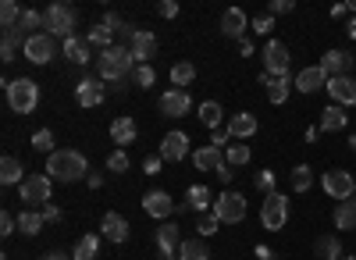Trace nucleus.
I'll return each mask as SVG.
<instances>
[{
    "instance_id": "obj_1",
    "label": "nucleus",
    "mask_w": 356,
    "mask_h": 260,
    "mask_svg": "<svg viewBox=\"0 0 356 260\" xmlns=\"http://www.w3.org/2000/svg\"><path fill=\"white\" fill-rule=\"evenodd\" d=\"M97 68H100V79H104L107 90L122 93V90H129V82H132V75H136V68H139V65H136V57H132V50H129V47L114 43L111 50H100Z\"/></svg>"
},
{
    "instance_id": "obj_2",
    "label": "nucleus",
    "mask_w": 356,
    "mask_h": 260,
    "mask_svg": "<svg viewBox=\"0 0 356 260\" xmlns=\"http://www.w3.org/2000/svg\"><path fill=\"white\" fill-rule=\"evenodd\" d=\"M47 175L54 182H79L89 175V161L79 150H54L47 157Z\"/></svg>"
},
{
    "instance_id": "obj_3",
    "label": "nucleus",
    "mask_w": 356,
    "mask_h": 260,
    "mask_svg": "<svg viewBox=\"0 0 356 260\" xmlns=\"http://www.w3.org/2000/svg\"><path fill=\"white\" fill-rule=\"evenodd\" d=\"M75 8L72 4H65V0H57V4H50L47 11H43V33L47 36H61V40H72L75 36Z\"/></svg>"
},
{
    "instance_id": "obj_4",
    "label": "nucleus",
    "mask_w": 356,
    "mask_h": 260,
    "mask_svg": "<svg viewBox=\"0 0 356 260\" xmlns=\"http://www.w3.org/2000/svg\"><path fill=\"white\" fill-rule=\"evenodd\" d=\"M4 90H8V107H11L15 114H33V111H36V104H40V86H36L33 79H15V82L4 86Z\"/></svg>"
},
{
    "instance_id": "obj_5",
    "label": "nucleus",
    "mask_w": 356,
    "mask_h": 260,
    "mask_svg": "<svg viewBox=\"0 0 356 260\" xmlns=\"http://www.w3.org/2000/svg\"><path fill=\"white\" fill-rule=\"evenodd\" d=\"M260 221L267 232H278V228H285L289 221V196H282L278 189L264 196V207H260Z\"/></svg>"
},
{
    "instance_id": "obj_6",
    "label": "nucleus",
    "mask_w": 356,
    "mask_h": 260,
    "mask_svg": "<svg viewBox=\"0 0 356 260\" xmlns=\"http://www.w3.org/2000/svg\"><path fill=\"white\" fill-rule=\"evenodd\" d=\"M214 218H218L221 225H239V221L246 218V196L235 193V189L221 193V196L214 200Z\"/></svg>"
},
{
    "instance_id": "obj_7",
    "label": "nucleus",
    "mask_w": 356,
    "mask_h": 260,
    "mask_svg": "<svg viewBox=\"0 0 356 260\" xmlns=\"http://www.w3.org/2000/svg\"><path fill=\"white\" fill-rule=\"evenodd\" d=\"M321 189L342 204V200H353V196H356V179L349 175V171H342V168H332V171H324Z\"/></svg>"
},
{
    "instance_id": "obj_8",
    "label": "nucleus",
    "mask_w": 356,
    "mask_h": 260,
    "mask_svg": "<svg viewBox=\"0 0 356 260\" xmlns=\"http://www.w3.org/2000/svg\"><path fill=\"white\" fill-rule=\"evenodd\" d=\"M289 65H292L289 47L282 40H267L264 43V72L267 75H289Z\"/></svg>"
},
{
    "instance_id": "obj_9",
    "label": "nucleus",
    "mask_w": 356,
    "mask_h": 260,
    "mask_svg": "<svg viewBox=\"0 0 356 260\" xmlns=\"http://www.w3.org/2000/svg\"><path fill=\"white\" fill-rule=\"evenodd\" d=\"M33 65H50L54 61V54H57V43H54V36H47V33H36V36H29L25 40V50H22Z\"/></svg>"
},
{
    "instance_id": "obj_10",
    "label": "nucleus",
    "mask_w": 356,
    "mask_h": 260,
    "mask_svg": "<svg viewBox=\"0 0 356 260\" xmlns=\"http://www.w3.org/2000/svg\"><path fill=\"white\" fill-rule=\"evenodd\" d=\"M161 157H164V164L186 161V157H189V136H186L182 129L164 132V139H161Z\"/></svg>"
},
{
    "instance_id": "obj_11",
    "label": "nucleus",
    "mask_w": 356,
    "mask_h": 260,
    "mask_svg": "<svg viewBox=\"0 0 356 260\" xmlns=\"http://www.w3.org/2000/svg\"><path fill=\"white\" fill-rule=\"evenodd\" d=\"M50 175H29L22 186H18V193H22V204H50Z\"/></svg>"
},
{
    "instance_id": "obj_12",
    "label": "nucleus",
    "mask_w": 356,
    "mask_h": 260,
    "mask_svg": "<svg viewBox=\"0 0 356 260\" xmlns=\"http://www.w3.org/2000/svg\"><path fill=\"white\" fill-rule=\"evenodd\" d=\"M104 97H107V86H104L100 75H89V79H82V82L75 86V100H79V107H100Z\"/></svg>"
},
{
    "instance_id": "obj_13",
    "label": "nucleus",
    "mask_w": 356,
    "mask_h": 260,
    "mask_svg": "<svg viewBox=\"0 0 356 260\" xmlns=\"http://www.w3.org/2000/svg\"><path fill=\"white\" fill-rule=\"evenodd\" d=\"M157 107H161L164 118H186V114L193 111V97H189L186 90H168V93L157 100Z\"/></svg>"
},
{
    "instance_id": "obj_14",
    "label": "nucleus",
    "mask_w": 356,
    "mask_h": 260,
    "mask_svg": "<svg viewBox=\"0 0 356 260\" xmlns=\"http://www.w3.org/2000/svg\"><path fill=\"white\" fill-rule=\"evenodd\" d=\"M100 236H104L107 243H129V236H132V228H129V221H125L122 214H114V211H107V214L100 218Z\"/></svg>"
},
{
    "instance_id": "obj_15",
    "label": "nucleus",
    "mask_w": 356,
    "mask_h": 260,
    "mask_svg": "<svg viewBox=\"0 0 356 260\" xmlns=\"http://www.w3.org/2000/svg\"><path fill=\"white\" fill-rule=\"evenodd\" d=\"M328 93H332V104H339V107H356V79H353V75L328 79Z\"/></svg>"
},
{
    "instance_id": "obj_16",
    "label": "nucleus",
    "mask_w": 356,
    "mask_h": 260,
    "mask_svg": "<svg viewBox=\"0 0 356 260\" xmlns=\"http://www.w3.org/2000/svg\"><path fill=\"white\" fill-rule=\"evenodd\" d=\"M349 68H353V54H349V50H324V57H321V72L328 75V79L349 75Z\"/></svg>"
},
{
    "instance_id": "obj_17",
    "label": "nucleus",
    "mask_w": 356,
    "mask_h": 260,
    "mask_svg": "<svg viewBox=\"0 0 356 260\" xmlns=\"http://www.w3.org/2000/svg\"><path fill=\"white\" fill-rule=\"evenodd\" d=\"M129 50L136 57V65H150V57L157 54V36L150 33V29H139V33L132 36V43H129Z\"/></svg>"
},
{
    "instance_id": "obj_18",
    "label": "nucleus",
    "mask_w": 356,
    "mask_h": 260,
    "mask_svg": "<svg viewBox=\"0 0 356 260\" xmlns=\"http://www.w3.org/2000/svg\"><path fill=\"white\" fill-rule=\"evenodd\" d=\"M143 211L150 218H171L175 214V200L164 193V189H150L143 196Z\"/></svg>"
},
{
    "instance_id": "obj_19",
    "label": "nucleus",
    "mask_w": 356,
    "mask_h": 260,
    "mask_svg": "<svg viewBox=\"0 0 356 260\" xmlns=\"http://www.w3.org/2000/svg\"><path fill=\"white\" fill-rule=\"evenodd\" d=\"M292 86L300 93H317V90H328V75L321 72V65H310V68H303L300 75L292 79Z\"/></svg>"
},
{
    "instance_id": "obj_20",
    "label": "nucleus",
    "mask_w": 356,
    "mask_h": 260,
    "mask_svg": "<svg viewBox=\"0 0 356 260\" xmlns=\"http://www.w3.org/2000/svg\"><path fill=\"white\" fill-rule=\"evenodd\" d=\"M246 11L243 8H228L225 15H221V36L225 40H243V33H246Z\"/></svg>"
},
{
    "instance_id": "obj_21",
    "label": "nucleus",
    "mask_w": 356,
    "mask_h": 260,
    "mask_svg": "<svg viewBox=\"0 0 356 260\" xmlns=\"http://www.w3.org/2000/svg\"><path fill=\"white\" fill-rule=\"evenodd\" d=\"M292 79L296 75H260V82L267 86V100H271V104H285L289 100V90H292Z\"/></svg>"
},
{
    "instance_id": "obj_22",
    "label": "nucleus",
    "mask_w": 356,
    "mask_h": 260,
    "mask_svg": "<svg viewBox=\"0 0 356 260\" xmlns=\"http://www.w3.org/2000/svg\"><path fill=\"white\" fill-rule=\"evenodd\" d=\"M157 246H161V257H164V260L178 253V246H182V232H178V225L164 221V225L157 228Z\"/></svg>"
},
{
    "instance_id": "obj_23",
    "label": "nucleus",
    "mask_w": 356,
    "mask_h": 260,
    "mask_svg": "<svg viewBox=\"0 0 356 260\" xmlns=\"http://www.w3.org/2000/svg\"><path fill=\"white\" fill-rule=\"evenodd\" d=\"M349 125V114H346V107H339V104H328L324 107V114H321V132H342Z\"/></svg>"
},
{
    "instance_id": "obj_24",
    "label": "nucleus",
    "mask_w": 356,
    "mask_h": 260,
    "mask_svg": "<svg viewBox=\"0 0 356 260\" xmlns=\"http://www.w3.org/2000/svg\"><path fill=\"white\" fill-rule=\"evenodd\" d=\"M228 132H232L235 139H253V136H257V118H253L250 111L232 114V118H228Z\"/></svg>"
},
{
    "instance_id": "obj_25",
    "label": "nucleus",
    "mask_w": 356,
    "mask_h": 260,
    "mask_svg": "<svg viewBox=\"0 0 356 260\" xmlns=\"http://www.w3.org/2000/svg\"><path fill=\"white\" fill-rule=\"evenodd\" d=\"M107 136L118 143V147H129V143H136V136H139V129H136V118H114Z\"/></svg>"
},
{
    "instance_id": "obj_26",
    "label": "nucleus",
    "mask_w": 356,
    "mask_h": 260,
    "mask_svg": "<svg viewBox=\"0 0 356 260\" xmlns=\"http://www.w3.org/2000/svg\"><path fill=\"white\" fill-rule=\"evenodd\" d=\"M29 175H25V164L18 157H4L0 161V186H22Z\"/></svg>"
},
{
    "instance_id": "obj_27",
    "label": "nucleus",
    "mask_w": 356,
    "mask_h": 260,
    "mask_svg": "<svg viewBox=\"0 0 356 260\" xmlns=\"http://www.w3.org/2000/svg\"><path fill=\"white\" fill-rule=\"evenodd\" d=\"M61 54L68 57L72 65H79V68H82V65H89V57H93V50H89V43H86V40H79V36L65 40V43H61Z\"/></svg>"
},
{
    "instance_id": "obj_28",
    "label": "nucleus",
    "mask_w": 356,
    "mask_h": 260,
    "mask_svg": "<svg viewBox=\"0 0 356 260\" xmlns=\"http://www.w3.org/2000/svg\"><path fill=\"white\" fill-rule=\"evenodd\" d=\"M193 164L200 171H218L225 164V154L218 147H200V150H193Z\"/></svg>"
},
{
    "instance_id": "obj_29",
    "label": "nucleus",
    "mask_w": 356,
    "mask_h": 260,
    "mask_svg": "<svg viewBox=\"0 0 356 260\" xmlns=\"http://www.w3.org/2000/svg\"><path fill=\"white\" fill-rule=\"evenodd\" d=\"M15 29H18V33H22L25 40H29V36H36V33H43V11H36V8H25Z\"/></svg>"
},
{
    "instance_id": "obj_30",
    "label": "nucleus",
    "mask_w": 356,
    "mask_h": 260,
    "mask_svg": "<svg viewBox=\"0 0 356 260\" xmlns=\"http://www.w3.org/2000/svg\"><path fill=\"white\" fill-rule=\"evenodd\" d=\"M332 218H335V228H342V232H353V228H356V196H353V200H342Z\"/></svg>"
},
{
    "instance_id": "obj_31",
    "label": "nucleus",
    "mask_w": 356,
    "mask_h": 260,
    "mask_svg": "<svg viewBox=\"0 0 356 260\" xmlns=\"http://www.w3.org/2000/svg\"><path fill=\"white\" fill-rule=\"evenodd\" d=\"M86 43L89 47H100V50H111L114 43H118V36L111 33V29L100 22V25H89V33H86Z\"/></svg>"
},
{
    "instance_id": "obj_32",
    "label": "nucleus",
    "mask_w": 356,
    "mask_h": 260,
    "mask_svg": "<svg viewBox=\"0 0 356 260\" xmlns=\"http://www.w3.org/2000/svg\"><path fill=\"white\" fill-rule=\"evenodd\" d=\"M18 47L25 50V36L18 33V29H4V40H0V57L11 65L15 61V54H18Z\"/></svg>"
},
{
    "instance_id": "obj_33",
    "label": "nucleus",
    "mask_w": 356,
    "mask_h": 260,
    "mask_svg": "<svg viewBox=\"0 0 356 260\" xmlns=\"http://www.w3.org/2000/svg\"><path fill=\"white\" fill-rule=\"evenodd\" d=\"M221 118H225V104H218V100H203L200 104V122L207 129H221Z\"/></svg>"
},
{
    "instance_id": "obj_34",
    "label": "nucleus",
    "mask_w": 356,
    "mask_h": 260,
    "mask_svg": "<svg viewBox=\"0 0 356 260\" xmlns=\"http://www.w3.org/2000/svg\"><path fill=\"white\" fill-rule=\"evenodd\" d=\"M97 253H100V236H97V232H86V236L75 243V250H72L75 260H93Z\"/></svg>"
},
{
    "instance_id": "obj_35",
    "label": "nucleus",
    "mask_w": 356,
    "mask_h": 260,
    "mask_svg": "<svg viewBox=\"0 0 356 260\" xmlns=\"http://www.w3.org/2000/svg\"><path fill=\"white\" fill-rule=\"evenodd\" d=\"M314 250H317V260H342V243L335 236H321Z\"/></svg>"
},
{
    "instance_id": "obj_36",
    "label": "nucleus",
    "mask_w": 356,
    "mask_h": 260,
    "mask_svg": "<svg viewBox=\"0 0 356 260\" xmlns=\"http://www.w3.org/2000/svg\"><path fill=\"white\" fill-rule=\"evenodd\" d=\"M43 214H36V211H22V218H18V232L22 236H29V239H33V236H40L43 232Z\"/></svg>"
},
{
    "instance_id": "obj_37",
    "label": "nucleus",
    "mask_w": 356,
    "mask_h": 260,
    "mask_svg": "<svg viewBox=\"0 0 356 260\" xmlns=\"http://www.w3.org/2000/svg\"><path fill=\"white\" fill-rule=\"evenodd\" d=\"M186 204H189V211H200V214H207V207H211V189H207V186H189Z\"/></svg>"
},
{
    "instance_id": "obj_38",
    "label": "nucleus",
    "mask_w": 356,
    "mask_h": 260,
    "mask_svg": "<svg viewBox=\"0 0 356 260\" xmlns=\"http://www.w3.org/2000/svg\"><path fill=\"white\" fill-rule=\"evenodd\" d=\"M196 79V68H193V61H178L175 68H171V82H175V90H186V86Z\"/></svg>"
},
{
    "instance_id": "obj_39",
    "label": "nucleus",
    "mask_w": 356,
    "mask_h": 260,
    "mask_svg": "<svg viewBox=\"0 0 356 260\" xmlns=\"http://www.w3.org/2000/svg\"><path fill=\"white\" fill-rule=\"evenodd\" d=\"M225 161H228L232 168H246V164L253 161V154H250L246 143H232V147L225 150Z\"/></svg>"
},
{
    "instance_id": "obj_40",
    "label": "nucleus",
    "mask_w": 356,
    "mask_h": 260,
    "mask_svg": "<svg viewBox=\"0 0 356 260\" xmlns=\"http://www.w3.org/2000/svg\"><path fill=\"white\" fill-rule=\"evenodd\" d=\"M178 257L182 260H211V250L203 246V239H189V243L178 246Z\"/></svg>"
},
{
    "instance_id": "obj_41",
    "label": "nucleus",
    "mask_w": 356,
    "mask_h": 260,
    "mask_svg": "<svg viewBox=\"0 0 356 260\" xmlns=\"http://www.w3.org/2000/svg\"><path fill=\"white\" fill-rule=\"evenodd\" d=\"M289 182H292V189H296V193H307V189L314 186V171H310V164H300V168H292Z\"/></svg>"
},
{
    "instance_id": "obj_42",
    "label": "nucleus",
    "mask_w": 356,
    "mask_h": 260,
    "mask_svg": "<svg viewBox=\"0 0 356 260\" xmlns=\"http://www.w3.org/2000/svg\"><path fill=\"white\" fill-rule=\"evenodd\" d=\"M22 11L25 8H18L15 0H4V4H0V22H4V29H15L18 18H22Z\"/></svg>"
},
{
    "instance_id": "obj_43",
    "label": "nucleus",
    "mask_w": 356,
    "mask_h": 260,
    "mask_svg": "<svg viewBox=\"0 0 356 260\" xmlns=\"http://www.w3.org/2000/svg\"><path fill=\"white\" fill-rule=\"evenodd\" d=\"M132 82L139 86V90H150V86L157 82V72H154L150 65H139V68H136V75H132Z\"/></svg>"
},
{
    "instance_id": "obj_44",
    "label": "nucleus",
    "mask_w": 356,
    "mask_h": 260,
    "mask_svg": "<svg viewBox=\"0 0 356 260\" xmlns=\"http://www.w3.org/2000/svg\"><path fill=\"white\" fill-rule=\"evenodd\" d=\"M107 171H114V175H125V171H129V154H125V150L107 154Z\"/></svg>"
},
{
    "instance_id": "obj_45",
    "label": "nucleus",
    "mask_w": 356,
    "mask_h": 260,
    "mask_svg": "<svg viewBox=\"0 0 356 260\" xmlns=\"http://www.w3.org/2000/svg\"><path fill=\"white\" fill-rule=\"evenodd\" d=\"M218 228H221V221H218L214 214H203V218L196 221V232H200V239H211V236L218 232Z\"/></svg>"
},
{
    "instance_id": "obj_46",
    "label": "nucleus",
    "mask_w": 356,
    "mask_h": 260,
    "mask_svg": "<svg viewBox=\"0 0 356 260\" xmlns=\"http://www.w3.org/2000/svg\"><path fill=\"white\" fill-rule=\"evenodd\" d=\"M33 150H40V154H54V132H50V129H40V132L33 136Z\"/></svg>"
},
{
    "instance_id": "obj_47",
    "label": "nucleus",
    "mask_w": 356,
    "mask_h": 260,
    "mask_svg": "<svg viewBox=\"0 0 356 260\" xmlns=\"http://www.w3.org/2000/svg\"><path fill=\"white\" fill-rule=\"evenodd\" d=\"M253 189H260L264 196H267V193H275V175H271L267 168H264V171H257V175H253Z\"/></svg>"
},
{
    "instance_id": "obj_48",
    "label": "nucleus",
    "mask_w": 356,
    "mask_h": 260,
    "mask_svg": "<svg viewBox=\"0 0 356 260\" xmlns=\"http://www.w3.org/2000/svg\"><path fill=\"white\" fill-rule=\"evenodd\" d=\"M15 232H18V218H15V214H0V236L8 239V236H15Z\"/></svg>"
},
{
    "instance_id": "obj_49",
    "label": "nucleus",
    "mask_w": 356,
    "mask_h": 260,
    "mask_svg": "<svg viewBox=\"0 0 356 260\" xmlns=\"http://www.w3.org/2000/svg\"><path fill=\"white\" fill-rule=\"evenodd\" d=\"M289 11H296V4H292V0H271V8H267V15H289Z\"/></svg>"
},
{
    "instance_id": "obj_50",
    "label": "nucleus",
    "mask_w": 356,
    "mask_h": 260,
    "mask_svg": "<svg viewBox=\"0 0 356 260\" xmlns=\"http://www.w3.org/2000/svg\"><path fill=\"white\" fill-rule=\"evenodd\" d=\"M228 139H232L228 125H225V129H214V132H211V147H218V150H221V147H228Z\"/></svg>"
},
{
    "instance_id": "obj_51",
    "label": "nucleus",
    "mask_w": 356,
    "mask_h": 260,
    "mask_svg": "<svg viewBox=\"0 0 356 260\" xmlns=\"http://www.w3.org/2000/svg\"><path fill=\"white\" fill-rule=\"evenodd\" d=\"M253 29H257V33H271L275 18H271V15H257V18H253Z\"/></svg>"
},
{
    "instance_id": "obj_52",
    "label": "nucleus",
    "mask_w": 356,
    "mask_h": 260,
    "mask_svg": "<svg viewBox=\"0 0 356 260\" xmlns=\"http://www.w3.org/2000/svg\"><path fill=\"white\" fill-rule=\"evenodd\" d=\"M43 221H47V225H57V221H61V207L47 204V207H43Z\"/></svg>"
},
{
    "instance_id": "obj_53",
    "label": "nucleus",
    "mask_w": 356,
    "mask_h": 260,
    "mask_svg": "<svg viewBox=\"0 0 356 260\" xmlns=\"http://www.w3.org/2000/svg\"><path fill=\"white\" fill-rule=\"evenodd\" d=\"M218 179H221V182H225V186H232V179H235V168H232V164H228V161H225V164H221V168H218Z\"/></svg>"
},
{
    "instance_id": "obj_54",
    "label": "nucleus",
    "mask_w": 356,
    "mask_h": 260,
    "mask_svg": "<svg viewBox=\"0 0 356 260\" xmlns=\"http://www.w3.org/2000/svg\"><path fill=\"white\" fill-rule=\"evenodd\" d=\"M157 11H161V18H175L178 15V4H175V0H161Z\"/></svg>"
},
{
    "instance_id": "obj_55",
    "label": "nucleus",
    "mask_w": 356,
    "mask_h": 260,
    "mask_svg": "<svg viewBox=\"0 0 356 260\" xmlns=\"http://www.w3.org/2000/svg\"><path fill=\"white\" fill-rule=\"evenodd\" d=\"M161 161H164L161 154H157V157H146V164H143V171H146V175H157V171H161Z\"/></svg>"
},
{
    "instance_id": "obj_56",
    "label": "nucleus",
    "mask_w": 356,
    "mask_h": 260,
    "mask_svg": "<svg viewBox=\"0 0 356 260\" xmlns=\"http://www.w3.org/2000/svg\"><path fill=\"white\" fill-rule=\"evenodd\" d=\"M86 186H89V189H100V186H104V175H100V171H89V175H86Z\"/></svg>"
},
{
    "instance_id": "obj_57",
    "label": "nucleus",
    "mask_w": 356,
    "mask_h": 260,
    "mask_svg": "<svg viewBox=\"0 0 356 260\" xmlns=\"http://www.w3.org/2000/svg\"><path fill=\"white\" fill-rule=\"evenodd\" d=\"M40 260H75L72 253H61V250H50V253H43Z\"/></svg>"
},
{
    "instance_id": "obj_58",
    "label": "nucleus",
    "mask_w": 356,
    "mask_h": 260,
    "mask_svg": "<svg viewBox=\"0 0 356 260\" xmlns=\"http://www.w3.org/2000/svg\"><path fill=\"white\" fill-rule=\"evenodd\" d=\"M239 54H243V57H250V54H253V43H250V40H246V36H243V40H239Z\"/></svg>"
},
{
    "instance_id": "obj_59",
    "label": "nucleus",
    "mask_w": 356,
    "mask_h": 260,
    "mask_svg": "<svg viewBox=\"0 0 356 260\" xmlns=\"http://www.w3.org/2000/svg\"><path fill=\"white\" fill-rule=\"evenodd\" d=\"M303 136H307V143H317V139H321V129H307Z\"/></svg>"
},
{
    "instance_id": "obj_60",
    "label": "nucleus",
    "mask_w": 356,
    "mask_h": 260,
    "mask_svg": "<svg viewBox=\"0 0 356 260\" xmlns=\"http://www.w3.org/2000/svg\"><path fill=\"white\" fill-rule=\"evenodd\" d=\"M346 36H349V40H356V18H349V25H346Z\"/></svg>"
},
{
    "instance_id": "obj_61",
    "label": "nucleus",
    "mask_w": 356,
    "mask_h": 260,
    "mask_svg": "<svg viewBox=\"0 0 356 260\" xmlns=\"http://www.w3.org/2000/svg\"><path fill=\"white\" fill-rule=\"evenodd\" d=\"M346 8H349V11H353V15H356V0H349V4H346Z\"/></svg>"
},
{
    "instance_id": "obj_62",
    "label": "nucleus",
    "mask_w": 356,
    "mask_h": 260,
    "mask_svg": "<svg viewBox=\"0 0 356 260\" xmlns=\"http://www.w3.org/2000/svg\"><path fill=\"white\" fill-rule=\"evenodd\" d=\"M168 260H182V257H178V253H175V257H168Z\"/></svg>"
},
{
    "instance_id": "obj_63",
    "label": "nucleus",
    "mask_w": 356,
    "mask_h": 260,
    "mask_svg": "<svg viewBox=\"0 0 356 260\" xmlns=\"http://www.w3.org/2000/svg\"><path fill=\"white\" fill-rule=\"evenodd\" d=\"M342 260H356V257H346V253H342Z\"/></svg>"
}]
</instances>
